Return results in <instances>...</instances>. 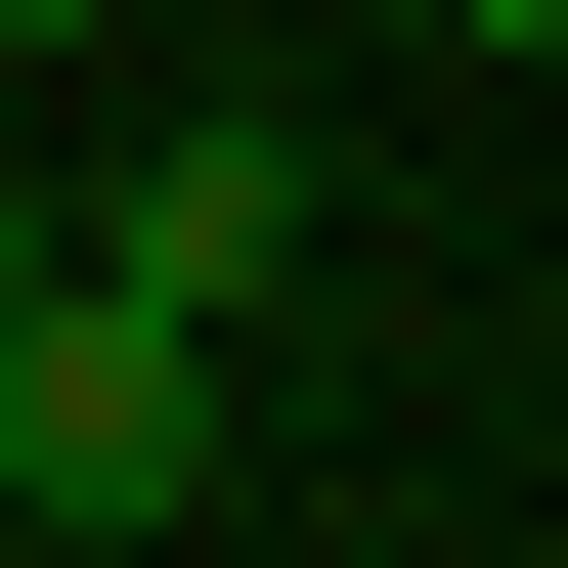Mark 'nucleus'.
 <instances>
[{"label": "nucleus", "instance_id": "obj_1", "mask_svg": "<svg viewBox=\"0 0 568 568\" xmlns=\"http://www.w3.org/2000/svg\"><path fill=\"white\" fill-rule=\"evenodd\" d=\"M219 481H263V351H219V306H132V263L0 306V525H44V568H175Z\"/></svg>", "mask_w": 568, "mask_h": 568}, {"label": "nucleus", "instance_id": "obj_2", "mask_svg": "<svg viewBox=\"0 0 568 568\" xmlns=\"http://www.w3.org/2000/svg\"><path fill=\"white\" fill-rule=\"evenodd\" d=\"M44 219H88L132 306H219V351L306 306V132H132V175H44Z\"/></svg>", "mask_w": 568, "mask_h": 568}, {"label": "nucleus", "instance_id": "obj_3", "mask_svg": "<svg viewBox=\"0 0 568 568\" xmlns=\"http://www.w3.org/2000/svg\"><path fill=\"white\" fill-rule=\"evenodd\" d=\"M88 44H132V0H0V88H88Z\"/></svg>", "mask_w": 568, "mask_h": 568}, {"label": "nucleus", "instance_id": "obj_4", "mask_svg": "<svg viewBox=\"0 0 568 568\" xmlns=\"http://www.w3.org/2000/svg\"><path fill=\"white\" fill-rule=\"evenodd\" d=\"M44 263H88V219H44V132H0V306H44Z\"/></svg>", "mask_w": 568, "mask_h": 568}, {"label": "nucleus", "instance_id": "obj_5", "mask_svg": "<svg viewBox=\"0 0 568 568\" xmlns=\"http://www.w3.org/2000/svg\"><path fill=\"white\" fill-rule=\"evenodd\" d=\"M437 44H481V88H568V0H437Z\"/></svg>", "mask_w": 568, "mask_h": 568}]
</instances>
